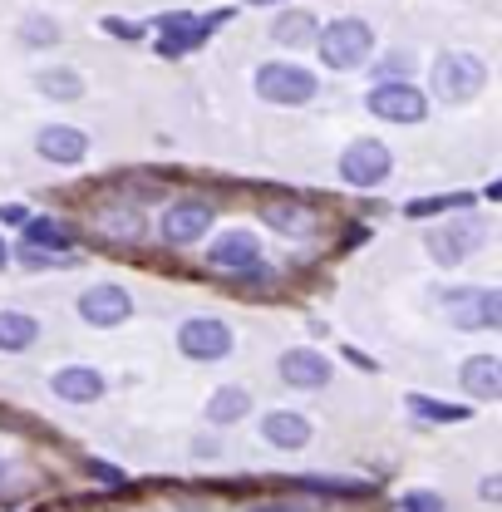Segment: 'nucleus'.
<instances>
[{"label": "nucleus", "mask_w": 502, "mask_h": 512, "mask_svg": "<svg viewBox=\"0 0 502 512\" xmlns=\"http://www.w3.org/2000/svg\"><path fill=\"white\" fill-rule=\"evenodd\" d=\"M483 84H488V64L478 60V55L448 50V55H439V60H434V89H439V99H448V104L473 99Z\"/></svg>", "instance_id": "5"}, {"label": "nucleus", "mask_w": 502, "mask_h": 512, "mask_svg": "<svg viewBox=\"0 0 502 512\" xmlns=\"http://www.w3.org/2000/svg\"><path fill=\"white\" fill-rule=\"evenodd\" d=\"M261 217H266V227L281 232V237H311L315 232V212L306 202H266Z\"/></svg>", "instance_id": "17"}, {"label": "nucleus", "mask_w": 502, "mask_h": 512, "mask_svg": "<svg viewBox=\"0 0 502 512\" xmlns=\"http://www.w3.org/2000/svg\"><path fill=\"white\" fill-rule=\"evenodd\" d=\"M256 256H261V242H256V232H247V227H227L212 242V266H227V271H242Z\"/></svg>", "instance_id": "15"}, {"label": "nucleus", "mask_w": 502, "mask_h": 512, "mask_svg": "<svg viewBox=\"0 0 502 512\" xmlns=\"http://www.w3.org/2000/svg\"><path fill=\"white\" fill-rule=\"evenodd\" d=\"M20 261H25V266H64V256L69 252H40V247H25V242H20Z\"/></svg>", "instance_id": "29"}, {"label": "nucleus", "mask_w": 502, "mask_h": 512, "mask_svg": "<svg viewBox=\"0 0 502 512\" xmlns=\"http://www.w3.org/2000/svg\"><path fill=\"white\" fill-rule=\"evenodd\" d=\"M232 345H237V335H232V325L217 316H192L178 325V350L188 355V360H202V365H212V360H227L232 355Z\"/></svg>", "instance_id": "6"}, {"label": "nucleus", "mask_w": 502, "mask_h": 512, "mask_svg": "<svg viewBox=\"0 0 502 512\" xmlns=\"http://www.w3.org/2000/svg\"><path fill=\"white\" fill-rule=\"evenodd\" d=\"M25 247H40V252H69L74 247V227H64L60 217H25Z\"/></svg>", "instance_id": "18"}, {"label": "nucleus", "mask_w": 502, "mask_h": 512, "mask_svg": "<svg viewBox=\"0 0 502 512\" xmlns=\"http://www.w3.org/2000/svg\"><path fill=\"white\" fill-rule=\"evenodd\" d=\"M443 316L458 330H498L502 291L498 286H453V291H443Z\"/></svg>", "instance_id": "2"}, {"label": "nucleus", "mask_w": 502, "mask_h": 512, "mask_svg": "<svg viewBox=\"0 0 502 512\" xmlns=\"http://www.w3.org/2000/svg\"><path fill=\"white\" fill-rule=\"evenodd\" d=\"M251 5H276V0H251Z\"/></svg>", "instance_id": "36"}, {"label": "nucleus", "mask_w": 502, "mask_h": 512, "mask_svg": "<svg viewBox=\"0 0 502 512\" xmlns=\"http://www.w3.org/2000/svg\"><path fill=\"white\" fill-rule=\"evenodd\" d=\"M89 473H94V478H104V483H114V488L124 483V473H119V468H109V463H89Z\"/></svg>", "instance_id": "31"}, {"label": "nucleus", "mask_w": 502, "mask_h": 512, "mask_svg": "<svg viewBox=\"0 0 502 512\" xmlns=\"http://www.w3.org/2000/svg\"><path fill=\"white\" fill-rule=\"evenodd\" d=\"M5 266H10V247L0 242V271H5Z\"/></svg>", "instance_id": "35"}, {"label": "nucleus", "mask_w": 502, "mask_h": 512, "mask_svg": "<svg viewBox=\"0 0 502 512\" xmlns=\"http://www.w3.org/2000/svg\"><path fill=\"white\" fill-rule=\"evenodd\" d=\"M409 409H414L419 419H434V424H463V419H468L463 404H439V399H424V394H409Z\"/></svg>", "instance_id": "25"}, {"label": "nucleus", "mask_w": 502, "mask_h": 512, "mask_svg": "<svg viewBox=\"0 0 502 512\" xmlns=\"http://www.w3.org/2000/svg\"><path fill=\"white\" fill-rule=\"evenodd\" d=\"M99 232L104 237H119V242L143 237V217H138V207H104L99 212Z\"/></svg>", "instance_id": "23"}, {"label": "nucleus", "mask_w": 502, "mask_h": 512, "mask_svg": "<svg viewBox=\"0 0 502 512\" xmlns=\"http://www.w3.org/2000/svg\"><path fill=\"white\" fill-rule=\"evenodd\" d=\"M128 316H133V296H128L124 286H114V281H99V286H89V291L79 296V320L94 325V330L124 325Z\"/></svg>", "instance_id": "9"}, {"label": "nucleus", "mask_w": 502, "mask_h": 512, "mask_svg": "<svg viewBox=\"0 0 502 512\" xmlns=\"http://www.w3.org/2000/svg\"><path fill=\"white\" fill-rule=\"evenodd\" d=\"M315 45H320V60L330 64V69H355L375 50V30L365 20H335V25H325L315 35Z\"/></svg>", "instance_id": "3"}, {"label": "nucleus", "mask_w": 502, "mask_h": 512, "mask_svg": "<svg viewBox=\"0 0 502 512\" xmlns=\"http://www.w3.org/2000/svg\"><path fill=\"white\" fill-rule=\"evenodd\" d=\"M311 419L306 414H291V409H271L266 419H261V439L276 448H286V453H296V448L311 444Z\"/></svg>", "instance_id": "12"}, {"label": "nucleus", "mask_w": 502, "mask_h": 512, "mask_svg": "<svg viewBox=\"0 0 502 512\" xmlns=\"http://www.w3.org/2000/svg\"><path fill=\"white\" fill-rule=\"evenodd\" d=\"M247 409H251V394L242 384H222V389L207 399V419H212V424H237V419H247Z\"/></svg>", "instance_id": "20"}, {"label": "nucleus", "mask_w": 502, "mask_h": 512, "mask_svg": "<svg viewBox=\"0 0 502 512\" xmlns=\"http://www.w3.org/2000/svg\"><path fill=\"white\" fill-rule=\"evenodd\" d=\"M276 370L291 389H325L330 384V360L320 350H286Z\"/></svg>", "instance_id": "11"}, {"label": "nucleus", "mask_w": 502, "mask_h": 512, "mask_svg": "<svg viewBox=\"0 0 502 512\" xmlns=\"http://www.w3.org/2000/svg\"><path fill=\"white\" fill-rule=\"evenodd\" d=\"M365 104H370V114L384 119V124H419V119H429V99H424L414 84H404V79L375 84Z\"/></svg>", "instance_id": "8"}, {"label": "nucleus", "mask_w": 502, "mask_h": 512, "mask_svg": "<svg viewBox=\"0 0 502 512\" xmlns=\"http://www.w3.org/2000/svg\"><path fill=\"white\" fill-rule=\"evenodd\" d=\"M394 173V153L375 143V138H355L345 153H340V178L350 188H379L384 178Z\"/></svg>", "instance_id": "7"}, {"label": "nucleus", "mask_w": 502, "mask_h": 512, "mask_svg": "<svg viewBox=\"0 0 502 512\" xmlns=\"http://www.w3.org/2000/svg\"><path fill=\"white\" fill-rule=\"evenodd\" d=\"M20 40L35 45V50H50V45H60V20H50V15H25V20H20Z\"/></svg>", "instance_id": "24"}, {"label": "nucleus", "mask_w": 502, "mask_h": 512, "mask_svg": "<svg viewBox=\"0 0 502 512\" xmlns=\"http://www.w3.org/2000/svg\"><path fill=\"white\" fill-rule=\"evenodd\" d=\"M35 148H40V158H50V163H79L84 153H89V138L79 133V128H69V124H50V128H40V138H35Z\"/></svg>", "instance_id": "13"}, {"label": "nucleus", "mask_w": 502, "mask_h": 512, "mask_svg": "<svg viewBox=\"0 0 502 512\" xmlns=\"http://www.w3.org/2000/svg\"><path fill=\"white\" fill-rule=\"evenodd\" d=\"M315 30H320V25H315L311 10H286V15L271 25V35H276L281 45H311Z\"/></svg>", "instance_id": "22"}, {"label": "nucleus", "mask_w": 502, "mask_h": 512, "mask_svg": "<svg viewBox=\"0 0 502 512\" xmlns=\"http://www.w3.org/2000/svg\"><path fill=\"white\" fill-rule=\"evenodd\" d=\"M448 207L468 212V207H473V197H468V192H453V197H414L404 212H409V217H434V212H448Z\"/></svg>", "instance_id": "26"}, {"label": "nucleus", "mask_w": 502, "mask_h": 512, "mask_svg": "<svg viewBox=\"0 0 502 512\" xmlns=\"http://www.w3.org/2000/svg\"><path fill=\"white\" fill-rule=\"evenodd\" d=\"M0 222H25V212L20 207H0Z\"/></svg>", "instance_id": "33"}, {"label": "nucleus", "mask_w": 502, "mask_h": 512, "mask_svg": "<svg viewBox=\"0 0 502 512\" xmlns=\"http://www.w3.org/2000/svg\"><path fill=\"white\" fill-rule=\"evenodd\" d=\"M488 232H493L488 217H453V222H443V227L429 232V252H434L439 266H458V261H468L488 242Z\"/></svg>", "instance_id": "4"}, {"label": "nucleus", "mask_w": 502, "mask_h": 512, "mask_svg": "<svg viewBox=\"0 0 502 512\" xmlns=\"http://www.w3.org/2000/svg\"><path fill=\"white\" fill-rule=\"evenodd\" d=\"M0 468H5V463H0Z\"/></svg>", "instance_id": "37"}, {"label": "nucleus", "mask_w": 502, "mask_h": 512, "mask_svg": "<svg viewBox=\"0 0 502 512\" xmlns=\"http://www.w3.org/2000/svg\"><path fill=\"white\" fill-rule=\"evenodd\" d=\"M104 30H109V35H119V40H138V35H143V30H138V25H128V20H104Z\"/></svg>", "instance_id": "30"}, {"label": "nucleus", "mask_w": 502, "mask_h": 512, "mask_svg": "<svg viewBox=\"0 0 502 512\" xmlns=\"http://www.w3.org/2000/svg\"><path fill=\"white\" fill-rule=\"evenodd\" d=\"M35 89L45 94V99H79L84 94V79H79V69H64V64H55V69H40L35 74Z\"/></svg>", "instance_id": "21"}, {"label": "nucleus", "mask_w": 502, "mask_h": 512, "mask_svg": "<svg viewBox=\"0 0 502 512\" xmlns=\"http://www.w3.org/2000/svg\"><path fill=\"white\" fill-rule=\"evenodd\" d=\"M251 89H256L266 104H286V109H296V104H311L315 94H320V79H315L306 64L271 60V64H261V69H256Z\"/></svg>", "instance_id": "1"}, {"label": "nucleus", "mask_w": 502, "mask_h": 512, "mask_svg": "<svg viewBox=\"0 0 502 512\" xmlns=\"http://www.w3.org/2000/svg\"><path fill=\"white\" fill-rule=\"evenodd\" d=\"M251 512H306V508H291V503H281V508H251Z\"/></svg>", "instance_id": "34"}, {"label": "nucleus", "mask_w": 502, "mask_h": 512, "mask_svg": "<svg viewBox=\"0 0 502 512\" xmlns=\"http://www.w3.org/2000/svg\"><path fill=\"white\" fill-rule=\"evenodd\" d=\"M40 340V320L30 311H0V350L5 355H20Z\"/></svg>", "instance_id": "19"}, {"label": "nucleus", "mask_w": 502, "mask_h": 512, "mask_svg": "<svg viewBox=\"0 0 502 512\" xmlns=\"http://www.w3.org/2000/svg\"><path fill=\"white\" fill-rule=\"evenodd\" d=\"M478 493H483V503H498V493H502V478H483V488H478Z\"/></svg>", "instance_id": "32"}, {"label": "nucleus", "mask_w": 502, "mask_h": 512, "mask_svg": "<svg viewBox=\"0 0 502 512\" xmlns=\"http://www.w3.org/2000/svg\"><path fill=\"white\" fill-rule=\"evenodd\" d=\"M458 384L473 394V399H498L502 394V365L498 355H473V360H463V370H458Z\"/></svg>", "instance_id": "14"}, {"label": "nucleus", "mask_w": 502, "mask_h": 512, "mask_svg": "<svg viewBox=\"0 0 502 512\" xmlns=\"http://www.w3.org/2000/svg\"><path fill=\"white\" fill-rule=\"evenodd\" d=\"M404 74H414V55H409V50H389V55L375 64V84L404 79Z\"/></svg>", "instance_id": "27"}, {"label": "nucleus", "mask_w": 502, "mask_h": 512, "mask_svg": "<svg viewBox=\"0 0 502 512\" xmlns=\"http://www.w3.org/2000/svg\"><path fill=\"white\" fill-rule=\"evenodd\" d=\"M163 242H173V247H192V242H202V232H212V207L207 202H197V197H183V202H173L168 212H163Z\"/></svg>", "instance_id": "10"}, {"label": "nucleus", "mask_w": 502, "mask_h": 512, "mask_svg": "<svg viewBox=\"0 0 502 512\" xmlns=\"http://www.w3.org/2000/svg\"><path fill=\"white\" fill-rule=\"evenodd\" d=\"M399 512H443V498L429 493V488H414V493L399 498Z\"/></svg>", "instance_id": "28"}, {"label": "nucleus", "mask_w": 502, "mask_h": 512, "mask_svg": "<svg viewBox=\"0 0 502 512\" xmlns=\"http://www.w3.org/2000/svg\"><path fill=\"white\" fill-rule=\"evenodd\" d=\"M50 389H55L60 399H69V404H94L109 384H104L99 370H89V365H69V370H60V375L50 380Z\"/></svg>", "instance_id": "16"}]
</instances>
